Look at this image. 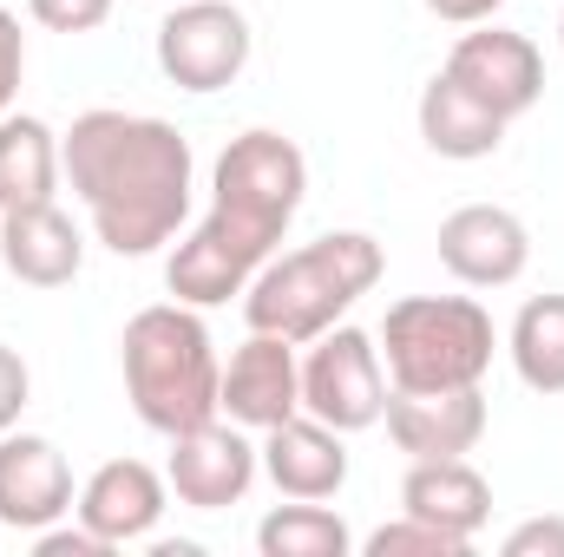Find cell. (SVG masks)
<instances>
[{
	"mask_svg": "<svg viewBox=\"0 0 564 557\" xmlns=\"http://www.w3.org/2000/svg\"><path fill=\"white\" fill-rule=\"evenodd\" d=\"M59 177H66V164H59L53 125L33 112H0V217L53 204Z\"/></svg>",
	"mask_w": 564,
	"mask_h": 557,
	"instance_id": "18",
	"label": "cell"
},
{
	"mask_svg": "<svg viewBox=\"0 0 564 557\" xmlns=\"http://www.w3.org/2000/svg\"><path fill=\"white\" fill-rule=\"evenodd\" d=\"M250 66V20L230 0H177L158 26V73L177 92H224Z\"/></svg>",
	"mask_w": 564,
	"mask_h": 557,
	"instance_id": "6",
	"label": "cell"
},
{
	"mask_svg": "<svg viewBox=\"0 0 564 557\" xmlns=\"http://www.w3.org/2000/svg\"><path fill=\"white\" fill-rule=\"evenodd\" d=\"M558 46H564V13H558Z\"/></svg>",
	"mask_w": 564,
	"mask_h": 557,
	"instance_id": "29",
	"label": "cell"
},
{
	"mask_svg": "<svg viewBox=\"0 0 564 557\" xmlns=\"http://www.w3.org/2000/svg\"><path fill=\"white\" fill-rule=\"evenodd\" d=\"M257 452H263V472L282 499H335L348 485V446L315 414H289L282 426H270Z\"/></svg>",
	"mask_w": 564,
	"mask_h": 557,
	"instance_id": "15",
	"label": "cell"
},
{
	"mask_svg": "<svg viewBox=\"0 0 564 557\" xmlns=\"http://www.w3.org/2000/svg\"><path fill=\"white\" fill-rule=\"evenodd\" d=\"M401 512L473 545L492 518V485L466 459H414V472L401 479Z\"/></svg>",
	"mask_w": 564,
	"mask_h": 557,
	"instance_id": "17",
	"label": "cell"
},
{
	"mask_svg": "<svg viewBox=\"0 0 564 557\" xmlns=\"http://www.w3.org/2000/svg\"><path fill=\"white\" fill-rule=\"evenodd\" d=\"M506 557H564V518H525L506 532Z\"/></svg>",
	"mask_w": 564,
	"mask_h": 557,
	"instance_id": "25",
	"label": "cell"
},
{
	"mask_svg": "<svg viewBox=\"0 0 564 557\" xmlns=\"http://www.w3.org/2000/svg\"><path fill=\"white\" fill-rule=\"evenodd\" d=\"M302 414L328 419L335 433H368L388 414V368H381L375 335L341 328V321L328 335H315V348L302 361Z\"/></svg>",
	"mask_w": 564,
	"mask_h": 557,
	"instance_id": "7",
	"label": "cell"
},
{
	"mask_svg": "<svg viewBox=\"0 0 564 557\" xmlns=\"http://www.w3.org/2000/svg\"><path fill=\"white\" fill-rule=\"evenodd\" d=\"M20 73H26V33H20V20L0 7V112H7L13 92H20Z\"/></svg>",
	"mask_w": 564,
	"mask_h": 557,
	"instance_id": "26",
	"label": "cell"
},
{
	"mask_svg": "<svg viewBox=\"0 0 564 557\" xmlns=\"http://www.w3.org/2000/svg\"><path fill=\"white\" fill-rule=\"evenodd\" d=\"M257 551L263 557H348L355 538L322 499H295V505H276L257 525Z\"/></svg>",
	"mask_w": 564,
	"mask_h": 557,
	"instance_id": "21",
	"label": "cell"
},
{
	"mask_svg": "<svg viewBox=\"0 0 564 557\" xmlns=\"http://www.w3.org/2000/svg\"><path fill=\"white\" fill-rule=\"evenodd\" d=\"M302 190H308V157L295 151V139L257 125V132L224 144L217 177H210V217H204V230H217L224 243H237L263 270L276 256L282 230L302 210Z\"/></svg>",
	"mask_w": 564,
	"mask_h": 557,
	"instance_id": "4",
	"label": "cell"
},
{
	"mask_svg": "<svg viewBox=\"0 0 564 557\" xmlns=\"http://www.w3.org/2000/svg\"><path fill=\"white\" fill-rule=\"evenodd\" d=\"M26 401H33V374H26V361L0 341V433H13V426H20Z\"/></svg>",
	"mask_w": 564,
	"mask_h": 557,
	"instance_id": "24",
	"label": "cell"
},
{
	"mask_svg": "<svg viewBox=\"0 0 564 557\" xmlns=\"http://www.w3.org/2000/svg\"><path fill=\"white\" fill-rule=\"evenodd\" d=\"M263 472V452L243 439L237 419H204L191 433L171 439V459H164V485L177 492V505L191 512H224L237 505Z\"/></svg>",
	"mask_w": 564,
	"mask_h": 557,
	"instance_id": "9",
	"label": "cell"
},
{
	"mask_svg": "<svg viewBox=\"0 0 564 557\" xmlns=\"http://www.w3.org/2000/svg\"><path fill=\"white\" fill-rule=\"evenodd\" d=\"M453 86H466L486 112H499L506 125L512 119H525L539 99H545V59H539V46L525 40V33H506V26H473V33H459L453 40V53H446V66H440Z\"/></svg>",
	"mask_w": 564,
	"mask_h": 557,
	"instance_id": "8",
	"label": "cell"
},
{
	"mask_svg": "<svg viewBox=\"0 0 564 557\" xmlns=\"http://www.w3.org/2000/svg\"><path fill=\"white\" fill-rule=\"evenodd\" d=\"M506 348L532 394H564V295H532L519 308Z\"/></svg>",
	"mask_w": 564,
	"mask_h": 557,
	"instance_id": "20",
	"label": "cell"
},
{
	"mask_svg": "<svg viewBox=\"0 0 564 557\" xmlns=\"http://www.w3.org/2000/svg\"><path fill=\"white\" fill-rule=\"evenodd\" d=\"M33 551L40 557H106V545H99L86 525H79V532H53V525H46V532H33Z\"/></svg>",
	"mask_w": 564,
	"mask_h": 557,
	"instance_id": "27",
	"label": "cell"
},
{
	"mask_svg": "<svg viewBox=\"0 0 564 557\" xmlns=\"http://www.w3.org/2000/svg\"><path fill=\"white\" fill-rule=\"evenodd\" d=\"M171 7H177V0H171Z\"/></svg>",
	"mask_w": 564,
	"mask_h": 557,
	"instance_id": "30",
	"label": "cell"
},
{
	"mask_svg": "<svg viewBox=\"0 0 564 557\" xmlns=\"http://www.w3.org/2000/svg\"><path fill=\"white\" fill-rule=\"evenodd\" d=\"M466 551H473L466 538H453L426 518H408V512H401V525H381L368 538V557H466Z\"/></svg>",
	"mask_w": 564,
	"mask_h": 557,
	"instance_id": "22",
	"label": "cell"
},
{
	"mask_svg": "<svg viewBox=\"0 0 564 557\" xmlns=\"http://www.w3.org/2000/svg\"><path fill=\"white\" fill-rule=\"evenodd\" d=\"M59 164L112 256L164 250L191 217V139L164 119L93 106L59 139Z\"/></svg>",
	"mask_w": 564,
	"mask_h": 557,
	"instance_id": "1",
	"label": "cell"
},
{
	"mask_svg": "<svg viewBox=\"0 0 564 557\" xmlns=\"http://www.w3.org/2000/svg\"><path fill=\"white\" fill-rule=\"evenodd\" d=\"M506 0H426V13L433 20H446V26H479V20H492Z\"/></svg>",
	"mask_w": 564,
	"mask_h": 557,
	"instance_id": "28",
	"label": "cell"
},
{
	"mask_svg": "<svg viewBox=\"0 0 564 557\" xmlns=\"http://www.w3.org/2000/svg\"><path fill=\"white\" fill-rule=\"evenodd\" d=\"M381 243L368 230H328L289 256H270L250 288H243V321L257 335H282V341H315L328 335L375 282H381Z\"/></svg>",
	"mask_w": 564,
	"mask_h": 557,
	"instance_id": "3",
	"label": "cell"
},
{
	"mask_svg": "<svg viewBox=\"0 0 564 557\" xmlns=\"http://www.w3.org/2000/svg\"><path fill=\"white\" fill-rule=\"evenodd\" d=\"M164 505H171V485H164V472H151L144 459H106V466L79 485V499H73L79 525H86L106 551L144 545V538L158 532Z\"/></svg>",
	"mask_w": 564,
	"mask_h": 557,
	"instance_id": "11",
	"label": "cell"
},
{
	"mask_svg": "<svg viewBox=\"0 0 564 557\" xmlns=\"http://www.w3.org/2000/svg\"><path fill=\"white\" fill-rule=\"evenodd\" d=\"M224 414L237 419L243 433H270L289 414H302V361H295V341L282 335H257L230 354L224 368Z\"/></svg>",
	"mask_w": 564,
	"mask_h": 557,
	"instance_id": "12",
	"label": "cell"
},
{
	"mask_svg": "<svg viewBox=\"0 0 564 557\" xmlns=\"http://www.w3.org/2000/svg\"><path fill=\"white\" fill-rule=\"evenodd\" d=\"M0 263L7 276L26 288H66L86 270V237L59 204H33V210H7L0 217Z\"/></svg>",
	"mask_w": 564,
	"mask_h": 557,
	"instance_id": "16",
	"label": "cell"
},
{
	"mask_svg": "<svg viewBox=\"0 0 564 557\" xmlns=\"http://www.w3.org/2000/svg\"><path fill=\"white\" fill-rule=\"evenodd\" d=\"M381 419L408 459H466L486 439V394L479 387H433V394L388 387Z\"/></svg>",
	"mask_w": 564,
	"mask_h": 557,
	"instance_id": "14",
	"label": "cell"
},
{
	"mask_svg": "<svg viewBox=\"0 0 564 557\" xmlns=\"http://www.w3.org/2000/svg\"><path fill=\"white\" fill-rule=\"evenodd\" d=\"M73 512V466L40 433H0V525L46 532Z\"/></svg>",
	"mask_w": 564,
	"mask_h": 557,
	"instance_id": "13",
	"label": "cell"
},
{
	"mask_svg": "<svg viewBox=\"0 0 564 557\" xmlns=\"http://www.w3.org/2000/svg\"><path fill=\"white\" fill-rule=\"evenodd\" d=\"M440 263L466 288H512L532 263V230L506 204H459L440 223Z\"/></svg>",
	"mask_w": 564,
	"mask_h": 557,
	"instance_id": "10",
	"label": "cell"
},
{
	"mask_svg": "<svg viewBox=\"0 0 564 557\" xmlns=\"http://www.w3.org/2000/svg\"><path fill=\"white\" fill-rule=\"evenodd\" d=\"M119 368H126V401L132 414L177 439L191 426L224 414V368H217V341L204 328V315L191 302H151L126 321L119 335Z\"/></svg>",
	"mask_w": 564,
	"mask_h": 557,
	"instance_id": "2",
	"label": "cell"
},
{
	"mask_svg": "<svg viewBox=\"0 0 564 557\" xmlns=\"http://www.w3.org/2000/svg\"><path fill=\"white\" fill-rule=\"evenodd\" d=\"M421 139L433 157H453V164H473V157H492L506 144V119L486 112L466 86H453L446 73H433L421 92Z\"/></svg>",
	"mask_w": 564,
	"mask_h": 557,
	"instance_id": "19",
	"label": "cell"
},
{
	"mask_svg": "<svg viewBox=\"0 0 564 557\" xmlns=\"http://www.w3.org/2000/svg\"><path fill=\"white\" fill-rule=\"evenodd\" d=\"M492 315L473 295H408L381 321L388 387L433 394V387H479L492 368Z\"/></svg>",
	"mask_w": 564,
	"mask_h": 557,
	"instance_id": "5",
	"label": "cell"
},
{
	"mask_svg": "<svg viewBox=\"0 0 564 557\" xmlns=\"http://www.w3.org/2000/svg\"><path fill=\"white\" fill-rule=\"evenodd\" d=\"M26 13L46 33H93V26L112 20V0H26Z\"/></svg>",
	"mask_w": 564,
	"mask_h": 557,
	"instance_id": "23",
	"label": "cell"
}]
</instances>
